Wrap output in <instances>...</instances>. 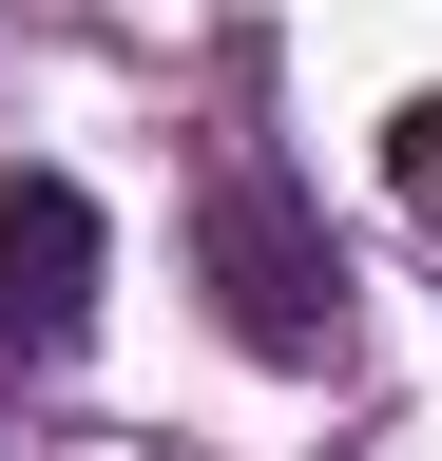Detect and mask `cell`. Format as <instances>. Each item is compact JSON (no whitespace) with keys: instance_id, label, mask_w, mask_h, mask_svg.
<instances>
[{"instance_id":"obj_1","label":"cell","mask_w":442,"mask_h":461,"mask_svg":"<svg viewBox=\"0 0 442 461\" xmlns=\"http://www.w3.org/2000/svg\"><path fill=\"white\" fill-rule=\"evenodd\" d=\"M193 288H212V327L250 366H347V250H327V212L269 154H231L193 193Z\"/></svg>"},{"instance_id":"obj_2","label":"cell","mask_w":442,"mask_h":461,"mask_svg":"<svg viewBox=\"0 0 442 461\" xmlns=\"http://www.w3.org/2000/svg\"><path fill=\"white\" fill-rule=\"evenodd\" d=\"M77 327H96V193L0 173V366H59Z\"/></svg>"},{"instance_id":"obj_3","label":"cell","mask_w":442,"mask_h":461,"mask_svg":"<svg viewBox=\"0 0 442 461\" xmlns=\"http://www.w3.org/2000/svg\"><path fill=\"white\" fill-rule=\"evenodd\" d=\"M384 173H404V193H423V230H442V96L404 115V135H384Z\"/></svg>"}]
</instances>
